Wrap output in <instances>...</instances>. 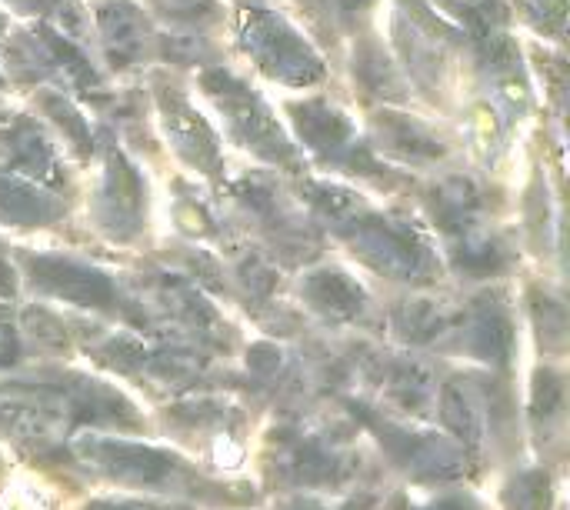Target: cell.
I'll return each mask as SVG.
<instances>
[{"instance_id": "obj_4", "label": "cell", "mask_w": 570, "mask_h": 510, "mask_svg": "<svg viewBox=\"0 0 570 510\" xmlns=\"http://www.w3.org/2000/svg\"><path fill=\"white\" fill-rule=\"evenodd\" d=\"M560 404V384L550 374L537 377V390H534V407L537 414H554Z\"/></svg>"}, {"instance_id": "obj_2", "label": "cell", "mask_w": 570, "mask_h": 510, "mask_svg": "<svg viewBox=\"0 0 570 510\" xmlns=\"http://www.w3.org/2000/svg\"><path fill=\"white\" fill-rule=\"evenodd\" d=\"M440 407H444V420L450 424V430H454L460 440H467V444H477L480 440V417H477L474 400L467 397V390L457 387V384H447Z\"/></svg>"}, {"instance_id": "obj_5", "label": "cell", "mask_w": 570, "mask_h": 510, "mask_svg": "<svg viewBox=\"0 0 570 510\" xmlns=\"http://www.w3.org/2000/svg\"><path fill=\"white\" fill-rule=\"evenodd\" d=\"M90 510H120V507H110V504H97V507H90Z\"/></svg>"}, {"instance_id": "obj_3", "label": "cell", "mask_w": 570, "mask_h": 510, "mask_svg": "<svg viewBox=\"0 0 570 510\" xmlns=\"http://www.w3.org/2000/svg\"><path fill=\"white\" fill-rule=\"evenodd\" d=\"M107 454H110V470L120 477H137V480H154L160 477L167 470V460L164 457H157V454H150V450L144 447H127V444H107L104 447Z\"/></svg>"}, {"instance_id": "obj_1", "label": "cell", "mask_w": 570, "mask_h": 510, "mask_svg": "<svg viewBox=\"0 0 570 510\" xmlns=\"http://www.w3.org/2000/svg\"><path fill=\"white\" fill-rule=\"evenodd\" d=\"M40 274L54 290H60L64 297H77V300H107V284L97 274H87V270H77L70 264H40Z\"/></svg>"}]
</instances>
